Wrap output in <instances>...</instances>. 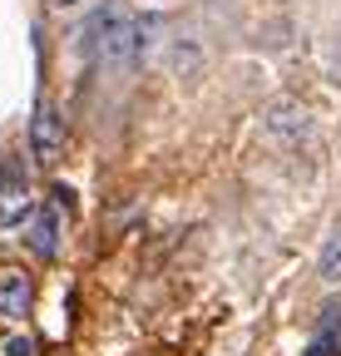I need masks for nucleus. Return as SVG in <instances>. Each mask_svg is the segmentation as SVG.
Wrapping results in <instances>:
<instances>
[{
  "label": "nucleus",
  "instance_id": "nucleus-1",
  "mask_svg": "<svg viewBox=\"0 0 341 356\" xmlns=\"http://www.w3.org/2000/svg\"><path fill=\"white\" fill-rule=\"evenodd\" d=\"M90 50H94V60H104V65L134 60V55L144 50V20L129 15V10H119V6L99 10V15L90 20Z\"/></svg>",
  "mask_w": 341,
  "mask_h": 356
},
{
  "label": "nucleus",
  "instance_id": "nucleus-6",
  "mask_svg": "<svg viewBox=\"0 0 341 356\" xmlns=\"http://www.w3.org/2000/svg\"><path fill=\"white\" fill-rule=\"evenodd\" d=\"M307 129H312V119H307V109H302V104L282 99V104H272V109H267V134H272V139H302Z\"/></svg>",
  "mask_w": 341,
  "mask_h": 356
},
{
  "label": "nucleus",
  "instance_id": "nucleus-2",
  "mask_svg": "<svg viewBox=\"0 0 341 356\" xmlns=\"http://www.w3.org/2000/svg\"><path fill=\"white\" fill-rule=\"evenodd\" d=\"M30 154L40 163H55L65 154V119L55 104H40L35 109V124H30Z\"/></svg>",
  "mask_w": 341,
  "mask_h": 356
},
{
  "label": "nucleus",
  "instance_id": "nucleus-4",
  "mask_svg": "<svg viewBox=\"0 0 341 356\" xmlns=\"http://www.w3.org/2000/svg\"><path fill=\"white\" fill-rule=\"evenodd\" d=\"M30 213H35L30 188L20 184L15 173H6V178H0V228H15V222H25Z\"/></svg>",
  "mask_w": 341,
  "mask_h": 356
},
{
  "label": "nucleus",
  "instance_id": "nucleus-3",
  "mask_svg": "<svg viewBox=\"0 0 341 356\" xmlns=\"http://www.w3.org/2000/svg\"><path fill=\"white\" fill-rule=\"evenodd\" d=\"M25 243H30L35 257H55V252H60V208H55V203L35 208V213L25 218Z\"/></svg>",
  "mask_w": 341,
  "mask_h": 356
},
{
  "label": "nucleus",
  "instance_id": "nucleus-8",
  "mask_svg": "<svg viewBox=\"0 0 341 356\" xmlns=\"http://www.w3.org/2000/svg\"><path fill=\"white\" fill-rule=\"evenodd\" d=\"M6 356H30V341H20V337H15V341L6 346Z\"/></svg>",
  "mask_w": 341,
  "mask_h": 356
},
{
  "label": "nucleus",
  "instance_id": "nucleus-5",
  "mask_svg": "<svg viewBox=\"0 0 341 356\" xmlns=\"http://www.w3.org/2000/svg\"><path fill=\"white\" fill-rule=\"evenodd\" d=\"M30 297H35V287H30V277L20 273V267H6L0 273V317H25L30 312Z\"/></svg>",
  "mask_w": 341,
  "mask_h": 356
},
{
  "label": "nucleus",
  "instance_id": "nucleus-9",
  "mask_svg": "<svg viewBox=\"0 0 341 356\" xmlns=\"http://www.w3.org/2000/svg\"><path fill=\"white\" fill-rule=\"evenodd\" d=\"M50 6H60V10H65V6H79V0H50Z\"/></svg>",
  "mask_w": 341,
  "mask_h": 356
},
{
  "label": "nucleus",
  "instance_id": "nucleus-7",
  "mask_svg": "<svg viewBox=\"0 0 341 356\" xmlns=\"http://www.w3.org/2000/svg\"><path fill=\"white\" fill-rule=\"evenodd\" d=\"M317 273H322V282H341V233L326 238V248L317 257Z\"/></svg>",
  "mask_w": 341,
  "mask_h": 356
}]
</instances>
